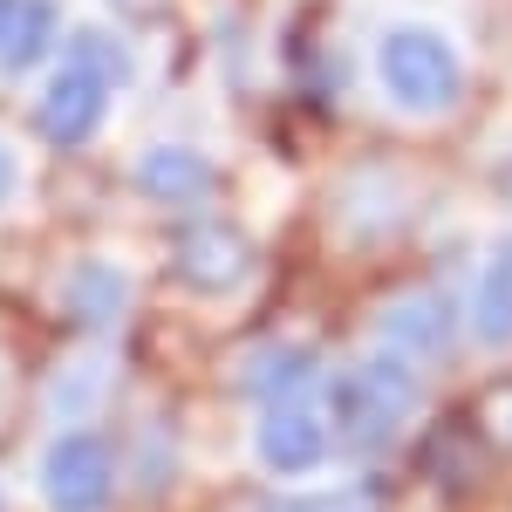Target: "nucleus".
<instances>
[{
    "mask_svg": "<svg viewBox=\"0 0 512 512\" xmlns=\"http://www.w3.org/2000/svg\"><path fill=\"white\" fill-rule=\"evenodd\" d=\"M130 308V274L117 260H76L62 274V315L76 328H117Z\"/></svg>",
    "mask_w": 512,
    "mask_h": 512,
    "instance_id": "obj_9",
    "label": "nucleus"
},
{
    "mask_svg": "<svg viewBox=\"0 0 512 512\" xmlns=\"http://www.w3.org/2000/svg\"><path fill=\"white\" fill-rule=\"evenodd\" d=\"M171 274L192 294H233L239 280L253 274V246L226 219H185L171 233Z\"/></svg>",
    "mask_w": 512,
    "mask_h": 512,
    "instance_id": "obj_4",
    "label": "nucleus"
},
{
    "mask_svg": "<svg viewBox=\"0 0 512 512\" xmlns=\"http://www.w3.org/2000/svg\"><path fill=\"white\" fill-rule=\"evenodd\" d=\"M55 35H62L55 0H0V69L7 76L35 69L41 55L55 48Z\"/></svg>",
    "mask_w": 512,
    "mask_h": 512,
    "instance_id": "obj_10",
    "label": "nucleus"
},
{
    "mask_svg": "<svg viewBox=\"0 0 512 512\" xmlns=\"http://www.w3.org/2000/svg\"><path fill=\"white\" fill-rule=\"evenodd\" d=\"M41 499L48 512H103L117 492V451L96 431H62L41 451Z\"/></svg>",
    "mask_w": 512,
    "mask_h": 512,
    "instance_id": "obj_3",
    "label": "nucleus"
},
{
    "mask_svg": "<svg viewBox=\"0 0 512 512\" xmlns=\"http://www.w3.org/2000/svg\"><path fill=\"white\" fill-rule=\"evenodd\" d=\"M212 185H219V171H212V158L192 151V144H151V151L137 158V192L158 198V205H205Z\"/></svg>",
    "mask_w": 512,
    "mask_h": 512,
    "instance_id": "obj_8",
    "label": "nucleus"
},
{
    "mask_svg": "<svg viewBox=\"0 0 512 512\" xmlns=\"http://www.w3.org/2000/svg\"><path fill=\"white\" fill-rule=\"evenodd\" d=\"M328 444H335V431H328V410L301 403V396H280V403H267V410H260V424H253V458H260L274 478L315 472L321 458H328Z\"/></svg>",
    "mask_w": 512,
    "mask_h": 512,
    "instance_id": "obj_6",
    "label": "nucleus"
},
{
    "mask_svg": "<svg viewBox=\"0 0 512 512\" xmlns=\"http://www.w3.org/2000/svg\"><path fill=\"white\" fill-rule=\"evenodd\" d=\"M315 383V349L308 342H267L239 362V390L260 396V403H280V396H301Z\"/></svg>",
    "mask_w": 512,
    "mask_h": 512,
    "instance_id": "obj_11",
    "label": "nucleus"
},
{
    "mask_svg": "<svg viewBox=\"0 0 512 512\" xmlns=\"http://www.w3.org/2000/svg\"><path fill=\"white\" fill-rule=\"evenodd\" d=\"M376 82H383V96H390L396 110L444 117L465 96V62H458V48L437 28L403 21V28H383V41H376Z\"/></svg>",
    "mask_w": 512,
    "mask_h": 512,
    "instance_id": "obj_2",
    "label": "nucleus"
},
{
    "mask_svg": "<svg viewBox=\"0 0 512 512\" xmlns=\"http://www.w3.org/2000/svg\"><path fill=\"white\" fill-rule=\"evenodd\" d=\"M472 335L485 349H512V239L492 246V260L472 287Z\"/></svg>",
    "mask_w": 512,
    "mask_h": 512,
    "instance_id": "obj_12",
    "label": "nucleus"
},
{
    "mask_svg": "<svg viewBox=\"0 0 512 512\" xmlns=\"http://www.w3.org/2000/svg\"><path fill=\"white\" fill-rule=\"evenodd\" d=\"M14 192H21V151H14V144L0 137V212L14 205Z\"/></svg>",
    "mask_w": 512,
    "mask_h": 512,
    "instance_id": "obj_14",
    "label": "nucleus"
},
{
    "mask_svg": "<svg viewBox=\"0 0 512 512\" xmlns=\"http://www.w3.org/2000/svg\"><path fill=\"white\" fill-rule=\"evenodd\" d=\"M69 55L89 62V69H103L110 82H130V48H123L117 35H103V28H82V35L69 41Z\"/></svg>",
    "mask_w": 512,
    "mask_h": 512,
    "instance_id": "obj_13",
    "label": "nucleus"
},
{
    "mask_svg": "<svg viewBox=\"0 0 512 512\" xmlns=\"http://www.w3.org/2000/svg\"><path fill=\"white\" fill-rule=\"evenodd\" d=\"M451 301L444 294H396L390 308L376 315V342L403 362H437V355L451 349Z\"/></svg>",
    "mask_w": 512,
    "mask_h": 512,
    "instance_id": "obj_7",
    "label": "nucleus"
},
{
    "mask_svg": "<svg viewBox=\"0 0 512 512\" xmlns=\"http://www.w3.org/2000/svg\"><path fill=\"white\" fill-rule=\"evenodd\" d=\"M110 89L117 82L103 76V69H89V62H62L55 76H48V89H41V137L48 144H62V151H76V144H89L96 130H103V117H110Z\"/></svg>",
    "mask_w": 512,
    "mask_h": 512,
    "instance_id": "obj_5",
    "label": "nucleus"
},
{
    "mask_svg": "<svg viewBox=\"0 0 512 512\" xmlns=\"http://www.w3.org/2000/svg\"><path fill=\"white\" fill-rule=\"evenodd\" d=\"M417 403H424V383H417V369L403 362V355H362L349 362L335 383H328V431H335V451H355V458H369V451H383L410 417H417Z\"/></svg>",
    "mask_w": 512,
    "mask_h": 512,
    "instance_id": "obj_1",
    "label": "nucleus"
}]
</instances>
